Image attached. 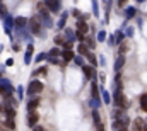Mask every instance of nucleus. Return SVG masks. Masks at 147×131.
Segmentation results:
<instances>
[{
    "mask_svg": "<svg viewBox=\"0 0 147 131\" xmlns=\"http://www.w3.org/2000/svg\"><path fill=\"white\" fill-rule=\"evenodd\" d=\"M116 41L118 43H123V34L121 33H116Z\"/></svg>",
    "mask_w": 147,
    "mask_h": 131,
    "instance_id": "nucleus-30",
    "label": "nucleus"
},
{
    "mask_svg": "<svg viewBox=\"0 0 147 131\" xmlns=\"http://www.w3.org/2000/svg\"><path fill=\"white\" fill-rule=\"evenodd\" d=\"M28 22H29V21H26V17H17V19H16V26H17V27H24Z\"/></svg>",
    "mask_w": 147,
    "mask_h": 131,
    "instance_id": "nucleus-18",
    "label": "nucleus"
},
{
    "mask_svg": "<svg viewBox=\"0 0 147 131\" xmlns=\"http://www.w3.org/2000/svg\"><path fill=\"white\" fill-rule=\"evenodd\" d=\"M31 131H45V128H43V126H39V124H36L34 128H31Z\"/></svg>",
    "mask_w": 147,
    "mask_h": 131,
    "instance_id": "nucleus-31",
    "label": "nucleus"
},
{
    "mask_svg": "<svg viewBox=\"0 0 147 131\" xmlns=\"http://www.w3.org/2000/svg\"><path fill=\"white\" fill-rule=\"evenodd\" d=\"M46 72H48V66H41V68H38L33 75H46Z\"/></svg>",
    "mask_w": 147,
    "mask_h": 131,
    "instance_id": "nucleus-22",
    "label": "nucleus"
},
{
    "mask_svg": "<svg viewBox=\"0 0 147 131\" xmlns=\"http://www.w3.org/2000/svg\"><path fill=\"white\" fill-rule=\"evenodd\" d=\"M144 128H146V124H144L142 118H135L134 119V131H144Z\"/></svg>",
    "mask_w": 147,
    "mask_h": 131,
    "instance_id": "nucleus-9",
    "label": "nucleus"
},
{
    "mask_svg": "<svg viewBox=\"0 0 147 131\" xmlns=\"http://www.w3.org/2000/svg\"><path fill=\"white\" fill-rule=\"evenodd\" d=\"M38 106H39V97H34V99H31V100L28 102V111H29V112H33V111L36 109Z\"/></svg>",
    "mask_w": 147,
    "mask_h": 131,
    "instance_id": "nucleus-12",
    "label": "nucleus"
},
{
    "mask_svg": "<svg viewBox=\"0 0 147 131\" xmlns=\"http://www.w3.org/2000/svg\"><path fill=\"white\" fill-rule=\"evenodd\" d=\"M38 12H39V17H41V21L48 26V27H51L53 26V21H51V17H50V9L45 5V2L43 3H38Z\"/></svg>",
    "mask_w": 147,
    "mask_h": 131,
    "instance_id": "nucleus-1",
    "label": "nucleus"
},
{
    "mask_svg": "<svg viewBox=\"0 0 147 131\" xmlns=\"http://www.w3.org/2000/svg\"><path fill=\"white\" fill-rule=\"evenodd\" d=\"M140 106H142V109H146L147 111V94L140 96Z\"/></svg>",
    "mask_w": 147,
    "mask_h": 131,
    "instance_id": "nucleus-24",
    "label": "nucleus"
},
{
    "mask_svg": "<svg viewBox=\"0 0 147 131\" xmlns=\"http://www.w3.org/2000/svg\"><path fill=\"white\" fill-rule=\"evenodd\" d=\"M89 46H86V43H80L79 46H77V51H79V55H87L89 53Z\"/></svg>",
    "mask_w": 147,
    "mask_h": 131,
    "instance_id": "nucleus-14",
    "label": "nucleus"
},
{
    "mask_svg": "<svg viewBox=\"0 0 147 131\" xmlns=\"http://www.w3.org/2000/svg\"><path fill=\"white\" fill-rule=\"evenodd\" d=\"M125 65V55H120L115 61V72H120V68Z\"/></svg>",
    "mask_w": 147,
    "mask_h": 131,
    "instance_id": "nucleus-13",
    "label": "nucleus"
},
{
    "mask_svg": "<svg viewBox=\"0 0 147 131\" xmlns=\"http://www.w3.org/2000/svg\"><path fill=\"white\" fill-rule=\"evenodd\" d=\"M86 56H87V60H89V63H91L92 66H96V65H98V60H96V55H94V53H91V51H89V53H87Z\"/></svg>",
    "mask_w": 147,
    "mask_h": 131,
    "instance_id": "nucleus-16",
    "label": "nucleus"
},
{
    "mask_svg": "<svg viewBox=\"0 0 147 131\" xmlns=\"http://www.w3.org/2000/svg\"><path fill=\"white\" fill-rule=\"evenodd\" d=\"M91 92H92V99H98V100H99V90H98V84H92V85H91Z\"/></svg>",
    "mask_w": 147,
    "mask_h": 131,
    "instance_id": "nucleus-17",
    "label": "nucleus"
},
{
    "mask_svg": "<svg viewBox=\"0 0 147 131\" xmlns=\"http://www.w3.org/2000/svg\"><path fill=\"white\" fill-rule=\"evenodd\" d=\"M17 94H19V100H21V97H22V89H21V87L17 89Z\"/></svg>",
    "mask_w": 147,
    "mask_h": 131,
    "instance_id": "nucleus-35",
    "label": "nucleus"
},
{
    "mask_svg": "<svg viewBox=\"0 0 147 131\" xmlns=\"http://www.w3.org/2000/svg\"><path fill=\"white\" fill-rule=\"evenodd\" d=\"M29 29H31L33 34L41 36V17H39V15H33V17L29 19Z\"/></svg>",
    "mask_w": 147,
    "mask_h": 131,
    "instance_id": "nucleus-2",
    "label": "nucleus"
},
{
    "mask_svg": "<svg viewBox=\"0 0 147 131\" xmlns=\"http://www.w3.org/2000/svg\"><path fill=\"white\" fill-rule=\"evenodd\" d=\"M75 63H77V65H82V66H84V61H82V58H80V56H75Z\"/></svg>",
    "mask_w": 147,
    "mask_h": 131,
    "instance_id": "nucleus-32",
    "label": "nucleus"
},
{
    "mask_svg": "<svg viewBox=\"0 0 147 131\" xmlns=\"http://www.w3.org/2000/svg\"><path fill=\"white\" fill-rule=\"evenodd\" d=\"M137 2H139V3H140V2H144V0H137Z\"/></svg>",
    "mask_w": 147,
    "mask_h": 131,
    "instance_id": "nucleus-37",
    "label": "nucleus"
},
{
    "mask_svg": "<svg viewBox=\"0 0 147 131\" xmlns=\"http://www.w3.org/2000/svg\"><path fill=\"white\" fill-rule=\"evenodd\" d=\"M118 131H128V128L125 126V128H121V130H118Z\"/></svg>",
    "mask_w": 147,
    "mask_h": 131,
    "instance_id": "nucleus-36",
    "label": "nucleus"
},
{
    "mask_svg": "<svg viewBox=\"0 0 147 131\" xmlns=\"http://www.w3.org/2000/svg\"><path fill=\"white\" fill-rule=\"evenodd\" d=\"M103 97H105L103 100H105L106 104H110V100H111V99H110V94H108V92H103Z\"/></svg>",
    "mask_w": 147,
    "mask_h": 131,
    "instance_id": "nucleus-29",
    "label": "nucleus"
},
{
    "mask_svg": "<svg viewBox=\"0 0 147 131\" xmlns=\"http://www.w3.org/2000/svg\"><path fill=\"white\" fill-rule=\"evenodd\" d=\"M38 121H39V114H38L36 111L29 112V116H28V126H29V128H34L38 124Z\"/></svg>",
    "mask_w": 147,
    "mask_h": 131,
    "instance_id": "nucleus-5",
    "label": "nucleus"
},
{
    "mask_svg": "<svg viewBox=\"0 0 147 131\" xmlns=\"http://www.w3.org/2000/svg\"><path fill=\"white\" fill-rule=\"evenodd\" d=\"M92 119H94V123H96V126L99 128V126H101V118H99V111H96V109L92 111Z\"/></svg>",
    "mask_w": 147,
    "mask_h": 131,
    "instance_id": "nucleus-15",
    "label": "nucleus"
},
{
    "mask_svg": "<svg viewBox=\"0 0 147 131\" xmlns=\"http://www.w3.org/2000/svg\"><path fill=\"white\" fill-rule=\"evenodd\" d=\"M63 43H65L63 36H60V34H58V36H55V44H58V46H60V44H63Z\"/></svg>",
    "mask_w": 147,
    "mask_h": 131,
    "instance_id": "nucleus-25",
    "label": "nucleus"
},
{
    "mask_svg": "<svg viewBox=\"0 0 147 131\" xmlns=\"http://www.w3.org/2000/svg\"><path fill=\"white\" fill-rule=\"evenodd\" d=\"M106 2H110V0H106Z\"/></svg>",
    "mask_w": 147,
    "mask_h": 131,
    "instance_id": "nucleus-38",
    "label": "nucleus"
},
{
    "mask_svg": "<svg viewBox=\"0 0 147 131\" xmlns=\"http://www.w3.org/2000/svg\"><path fill=\"white\" fill-rule=\"evenodd\" d=\"M98 39H99V41H105V39H106V33H105V31H99V34H98Z\"/></svg>",
    "mask_w": 147,
    "mask_h": 131,
    "instance_id": "nucleus-28",
    "label": "nucleus"
},
{
    "mask_svg": "<svg viewBox=\"0 0 147 131\" xmlns=\"http://www.w3.org/2000/svg\"><path fill=\"white\" fill-rule=\"evenodd\" d=\"M48 56H53V58H55V56H60V49H58V48L50 49V51H48Z\"/></svg>",
    "mask_w": 147,
    "mask_h": 131,
    "instance_id": "nucleus-23",
    "label": "nucleus"
},
{
    "mask_svg": "<svg viewBox=\"0 0 147 131\" xmlns=\"http://www.w3.org/2000/svg\"><path fill=\"white\" fill-rule=\"evenodd\" d=\"M28 96H36V94H39V92H43V84L39 82V80H31L29 82V85H28Z\"/></svg>",
    "mask_w": 147,
    "mask_h": 131,
    "instance_id": "nucleus-3",
    "label": "nucleus"
},
{
    "mask_svg": "<svg viewBox=\"0 0 147 131\" xmlns=\"http://www.w3.org/2000/svg\"><path fill=\"white\" fill-rule=\"evenodd\" d=\"M45 5H46L51 12H58V10H60V0H45Z\"/></svg>",
    "mask_w": 147,
    "mask_h": 131,
    "instance_id": "nucleus-6",
    "label": "nucleus"
},
{
    "mask_svg": "<svg viewBox=\"0 0 147 131\" xmlns=\"http://www.w3.org/2000/svg\"><path fill=\"white\" fill-rule=\"evenodd\" d=\"M62 58H63V61H72V60H75V53L72 49H65L62 53Z\"/></svg>",
    "mask_w": 147,
    "mask_h": 131,
    "instance_id": "nucleus-11",
    "label": "nucleus"
},
{
    "mask_svg": "<svg viewBox=\"0 0 147 131\" xmlns=\"http://www.w3.org/2000/svg\"><path fill=\"white\" fill-rule=\"evenodd\" d=\"M127 3H128V0H118V5H120V7H125Z\"/></svg>",
    "mask_w": 147,
    "mask_h": 131,
    "instance_id": "nucleus-33",
    "label": "nucleus"
},
{
    "mask_svg": "<svg viewBox=\"0 0 147 131\" xmlns=\"http://www.w3.org/2000/svg\"><path fill=\"white\" fill-rule=\"evenodd\" d=\"M77 31L82 34H87L89 33V26H87V22L86 21H79L77 22Z\"/></svg>",
    "mask_w": 147,
    "mask_h": 131,
    "instance_id": "nucleus-10",
    "label": "nucleus"
},
{
    "mask_svg": "<svg viewBox=\"0 0 147 131\" xmlns=\"http://www.w3.org/2000/svg\"><path fill=\"white\" fill-rule=\"evenodd\" d=\"M67 17H69V14H67V12H63V14H62V19L58 21V27H63V26H65V22H67Z\"/></svg>",
    "mask_w": 147,
    "mask_h": 131,
    "instance_id": "nucleus-20",
    "label": "nucleus"
},
{
    "mask_svg": "<svg viewBox=\"0 0 147 131\" xmlns=\"http://www.w3.org/2000/svg\"><path fill=\"white\" fill-rule=\"evenodd\" d=\"M113 99H115V106H116V107H120V109H127V107H128V100L125 99V94H123L121 90H116Z\"/></svg>",
    "mask_w": 147,
    "mask_h": 131,
    "instance_id": "nucleus-4",
    "label": "nucleus"
},
{
    "mask_svg": "<svg viewBox=\"0 0 147 131\" xmlns=\"http://www.w3.org/2000/svg\"><path fill=\"white\" fill-rule=\"evenodd\" d=\"M33 51H34V46L33 44H28V49H26V56H24V63L29 65L31 63V56H33Z\"/></svg>",
    "mask_w": 147,
    "mask_h": 131,
    "instance_id": "nucleus-8",
    "label": "nucleus"
},
{
    "mask_svg": "<svg viewBox=\"0 0 147 131\" xmlns=\"http://www.w3.org/2000/svg\"><path fill=\"white\" fill-rule=\"evenodd\" d=\"M92 5H94V14H96V15H98V14H99V10H98V3H96V2H94V3H92Z\"/></svg>",
    "mask_w": 147,
    "mask_h": 131,
    "instance_id": "nucleus-34",
    "label": "nucleus"
},
{
    "mask_svg": "<svg viewBox=\"0 0 147 131\" xmlns=\"http://www.w3.org/2000/svg\"><path fill=\"white\" fill-rule=\"evenodd\" d=\"M82 72H84V77H86L87 80H91V78L94 77V66L92 65H84L82 66Z\"/></svg>",
    "mask_w": 147,
    "mask_h": 131,
    "instance_id": "nucleus-7",
    "label": "nucleus"
},
{
    "mask_svg": "<svg viewBox=\"0 0 147 131\" xmlns=\"http://www.w3.org/2000/svg\"><path fill=\"white\" fill-rule=\"evenodd\" d=\"M135 12H137V10H135V7H128L125 14H127V17H128V19H132V17L135 15Z\"/></svg>",
    "mask_w": 147,
    "mask_h": 131,
    "instance_id": "nucleus-21",
    "label": "nucleus"
},
{
    "mask_svg": "<svg viewBox=\"0 0 147 131\" xmlns=\"http://www.w3.org/2000/svg\"><path fill=\"white\" fill-rule=\"evenodd\" d=\"M45 56L48 58V53H39V55L36 56V61H41V60H45Z\"/></svg>",
    "mask_w": 147,
    "mask_h": 131,
    "instance_id": "nucleus-27",
    "label": "nucleus"
},
{
    "mask_svg": "<svg viewBox=\"0 0 147 131\" xmlns=\"http://www.w3.org/2000/svg\"><path fill=\"white\" fill-rule=\"evenodd\" d=\"M127 51H128V43H127V41L120 43V55H125Z\"/></svg>",
    "mask_w": 147,
    "mask_h": 131,
    "instance_id": "nucleus-19",
    "label": "nucleus"
},
{
    "mask_svg": "<svg viewBox=\"0 0 147 131\" xmlns=\"http://www.w3.org/2000/svg\"><path fill=\"white\" fill-rule=\"evenodd\" d=\"M86 44H87L91 49H94V46H96V44H94V41H92L91 37H87V39H86Z\"/></svg>",
    "mask_w": 147,
    "mask_h": 131,
    "instance_id": "nucleus-26",
    "label": "nucleus"
}]
</instances>
